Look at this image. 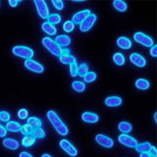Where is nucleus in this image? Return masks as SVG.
<instances>
[{
  "label": "nucleus",
  "mask_w": 157,
  "mask_h": 157,
  "mask_svg": "<svg viewBox=\"0 0 157 157\" xmlns=\"http://www.w3.org/2000/svg\"><path fill=\"white\" fill-rule=\"evenodd\" d=\"M47 116L52 125L59 135L61 136H66L69 133L68 128L54 111H48L47 113Z\"/></svg>",
  "instance_id": "obj_1"
},
{
  "label": "nucleus",
  "mask_w": 157,
  "mask_h": 157,
  "mask_svg": "<svg viewBox=\"0 0 157 157\" xmlns=\"http://www.w3.org/2000/svg\"><path fill=\"white\" fill-rule=\"evenodd\" d=\"M43 45L50 52L57 57H60L62 54V48L50 37H45L42 39Z\"/></svg>",
  "instance_id": "obj_2"
},
{
  "label": "nucleus",
  "mask_w": 157,
  "mask_h": 157,
  "mask_svg": "<svg viewBox=\"0 0 157 157\" xmlns=\"http://www.w3.org/2000/svg\"><path fill=\"white\" fill-rule=\"evenodd\" d=\"M12 52L15 56L26 60L31 59L34 56L33 50L26 46H15L13 48Z\"/></svg>",
  "instance_id": "obj_3"
},
{
  "label": "nucleus",
  "mask_w": 157,
  "mask_h": 157,
  "mask_svg": "<svg viewBox=\"0 0 157 157\" xmlns=\"http://www.w3.org/2000/svg\"><path fill=\"white\" fill-rule=\"evenodd\" d=\"M134 40L137 43L146 47H151L154 44L153 40L150 36L140 32L135 33Z\"/></svg>",
  "instance_id": "obj_4"
},
{
  "label": "nucleus",
  "mask_w": 157,
  "mask_h": 157,
  "mask_svg": "<svg viewBox=\"0 0 157 157\" xmlns=\"http://www.w3.org/2000/svg\"><path fill=\"white\" fill-rule=\"evenodd\" d=\"M34 3L39 15L42 18L46 19L49 16V9L47 6V3L43 0H35Z\"/></svg>",
  "instance_id": "obj_5"
},
{
  "label": "nucleus",
  "mask_w": 157,
  "mask_h": 157,
  "mask_svg": "<svg viewBox=\"0 0 157 157\" xmlns=\"http://www.w3.org/2000/svg\"><path fill=\"white\" fill-rule=\"evenodd\" d=\"M59 145H60V147L62 148V149L65 153H67L69 156L74 157L77 155L78 154L77 150L67 140H65V139L62 140L60 141Z\"/></svg>",
  "instance_id": "obj_6"
},
{
  "label": "nucleus",
  "mask_w": 157,
  "mask_h": 157,
  "mask_svg": "<svg viewBox=\"0 0 157 157\" xmlns=\"http://www.w3.org/2000/svg\"><path fill=\"white\" fill-rule=\"evenodd\" d=\"M24 65L29 71L35 73L41 74L44 71V67L41 63L32 59L26 60L24 62Z\"/></svg>",
  "instance_id": "obj_7"
},
{
  "label": "nucleus",
  "mask_w": 157,
  "mask_h": 157,
  "mask_svg": "<svg viewBox=\"0 0 157 157\" xmlns=\"http://www.w3.org/2000/svg\"><path fill=\"white\" fill-rule=\"evenodd\" d=\"M97 20V16L94 13H90V15L82 23L80 24L79 29L82 32H87L89 31Z\"/></svg>",
  "instance_id": "obj_8"
},
{
  "label": "nucleus",
  "mask_w": 157,
  "mask_h": 157,
  "mask_svg": "<svg viewBox=\"0 0 157 157\" xmlns=\"http://www.w3.org/2000/svg\"><path fill=\"white\" fill-rule=\"evenodd\" d=\"M118 141L122 145L131 148H135L138 141L134 138L126 134H121L118 136Z\"/></svg>",
  "instance_id": "obj_9"
},
{
  "label": "nucleus",
  "mask_w": 157,
  "mask_h": 157,
  "mask_svg": "<svg viewBox=\"0 0 157 157\" xmlns=\"http://www.w3.org/2000/svg\"><path fill=\"white\" fill-rule=\"evenodd\" d=\"M95 139L96 142L102 147L106 148H111L114 145L113 140L102 134L97 135Z\"/></svg>",
  "instance_id": "obj_10"
},
{
  "label": "nucleus",
  "mask_w": 157,
  "mask_h": 157,
  "mask_svg": "<svg viewBox=\"0 0 157 157\" xmlns=\"http://www.w3.org/2000/svg\"><path fill=\"white\" fill-rule=\"evenodd\" d=\"M90 15V11L89 10H84L82 11H80L72 17V21L74 24L80 25L82 23L89 15Z\"/></svg>",
  "instance_id": "obj_11"
},
{
  "label": "nucleus",
  "mask_w": 157,
  "mask_h": 157,
  "mask_svg": "<svg viewBox=\"0 0 157 157\" xmlns=\"http://www.w3.org/2000/svg\"><path fill=\"white\" fill-rule=\"evenodd\" d=\"M129 60L134 65L138 67H145L147 61L141 55L137 53H133L129 56Z\"/></svg>",
  "instance_id": "obj_12"
},
{
  "label": "nucleus",
  "mask_w": 157,
  "mask_h": 157,
  "mask_svg": "<svg viewBox=\"0 0 157 157\" xmlns=\"http://www.w3.org/2000/svg\"><path fill=\"white\" fill-rule=\"evenodd\" d=\"M99 116L97 114L91 112H85L82 114V120L87 123H96L99 121Z\"/></svg>",
  "instance_id": "obj_13"
},
{
  "label": "nucleus",
  "mask_w": 157,
  "mask_h": 157,
  "mask_svg": "<svg viewBox=\"0 0 157 157\" xmlns=\"http://www.w3.org/2000/svg\"><path fill=\"white\" fill-rule=\"evenodd\" d=\"M122 99L118 96H110L105 99V104L108 107H117L122 104Z\"/></svg>",
  "instance_id": "obj_14"
},
{
  "label": "nucleus",
  "mask_w": 157,
  "mask_h": 157,
  "mask_svg": "<svg viewBox=\"0 0 157 157\" xmlns=\"http://www.w3.org/2000/svg\"><path fill=\"white\" fill-rule=\"evenodd\" d=\"M55 42L57 43L58 45L60 47H65L69 46L71 43V38L66 35H61L56 36L55 39Z\"/></svg>",
  "instance_id": "obj_15"
},
{
  "label": "nucleus",
  "mask_w": 157,
  "mask_h": 157,
  "mask_svg": "<svg viewBox=\"0 0 157 157\" xmlns=\"http://www.w3.org/2000/svg\"><path fill=\"white\" fill-rule=\"evenodd\" d=\"M117 45L120 48L124 50H128L132 47V42L126 36H121L117 38Z\"/></svg>",
  "instance_id": "obj_16"
},
{
  "label": "nucleus",
  "mask_w": 157,
  "mask_h": 157,
  "mask_svg": "<svg viewBox=\"0 0 157 157\" xmlns=\"http://www.w3.org/2000/svg\"><path fill=\"white\" fill-rule=\"evenodd\" d=\"M3 145L5 147L11 150H15L19 147L18 141L12 138H5L3 141Z\"/></svg>",
  "instance_id": "obj_17"
},
{
  "label": "nucleus",
  "mask_w": 157,
  "mask_h": 157,
  "mask_svg": "<svg viewBox=\"0 0 157 157\" xmlns=\"http://www.w3.org/2000/svg\"><path fill=\"white\" fill-rule=\"evenodd\" d=\"M42 30L49 35H54L57 33V29L54 25L48 23L47 21L44 22L42 25Z\"/></svg>",
  "instance_id": "obj_18"
},
{
  "label": "nucleus",
  "mask_w": 157,
  "mask_h": 157,
  "mask_svg": "<svg viewBox=\"0 0 157 157\" xmlns=\"http://www.w3.org/2000/svg\"><path fill=\"white\" fill-rule=\"evenodd\" d=\"M21 124L16 121H9L6 124V130L9 131L10 132L13 133H17L20 132L21 129Z\"/></svg>",
  "instance_id": "obj_19"
},
{
  "label": "nucleus",
  "mask_w": 157,
  "mask_h": 157,
  "mask_svg": "<svg viewBox=\"0 0 157 157\" xmlns=\"http://www.w3.org/2000/svg\"><path fill=\"white\" fill-rule=\"evenodd\" d=\"M59 59H60V61L65 65H70L72 63H76L75 57L70 54L61 55L59 57Z\"/></svg>",
  "instance_id": "obj_20"
},
{
  "label": "nucleus",
  "mask_w": 157,
  "mask_h": 157,
  "mask_svg": "<svg viewBox=\"0 0 157 157\" xmlns=\"http://www.w3.org/2000/svg\"><path fill=\"white\" fill-rule=\"evenodd\" d=\"M35 141H36L35 137L32 134V135L25 136L22 139L21 143H22V145L25 147H30L34 145Z\"/></svg>",
  "instance_id": "obj_21"
},
{
  "label": "nucleus",
  "mask_w": 157,
  "mask_h": 157,
  "mask_svg": "<svg viewBox=\"0 0 157 157\" xmlns=\"http://www.w3.org/2000/svg\"><path fill=\"white\" fill-rule=\"evenodd\" d=\"M135 86L140 90H147L150 87V82L145 78H138L135 82Z\"/></svg>",
  "instance_id": "obj_22"
},
{
  "label": "nucleus",
  "mask_w": 157,
  "mask_h": 157,
  "mask_svg": "<svg viewBox=\"0 0 157 157\" xmlns=\"http://www.w3.org/2000/svg\"><path fill=\"white\" fill-rule=\"evenodd\" d=\"M118 129L123 134L129 133L132 131V125L126 121H122L118 124Z\"/></svg>",
  "instance_id": "obj_23"
},
{
  "label": "nucleus",
  "mask_w": 157,
  "mask_h": 157,
  "mask_svg": "<svg viewBox=\"0 0 157 157\" xmlns=\"http://www.w3.org/2000/svg\"><path fill=\"white\" fill-rule=\"evenodd\" d=\"M151 145L149 142H144L140 144H138L135 147V150L138 152L144 153V152H148Z\"/></svg>",
  "instance_id": "obj_24"
},
{
  "label": "nucleus",
  "mask_w": 157,
  "mask_h": 157,
  "mask_svg": "<svg viewBox=\"0 0 157 157\" xmlns=\"http://www.w3.org/2000/svg\"><path fill=\"white\" fill-rule=\"evenodd\" d=\"M113 6L116 10L120 12H124L128 8L127 4L124 2L121 1V0H115V1H114Z\"/></svg>",
  "instance_id": "obj_25"
},
{
  "label": "nucleus",
  "mask_w": 157,
  "mask_h": 157,
  "mask_svg": "<svg viewBox=\"0 0 157 157\" xmlns=\"http://www.w3.org/2000/svg\"><path fill=\"white\" fill-rule=\"evenodd\" d=\"M113 61L114 63L119 66H121L123 65L125 63V58L123 54L120 53V52H117V53L114 54L113 57Z\"/></svg>",
  "instance_id": "obj_26"
},
{
  "label": "nucleus",
  "mask_w": 157,
  "mask_h": 157,
  "mask_svg": "<svg viewBox=\"0 0 157 157\" xmlns=\"http://www.w3.org/2000/svg\"><path fill=\"white\" fill-rule=\"evenodd\" d=\"M27 123L31 125L33 129L41 128L42 125V122L40 119L36 117H30L27 120Z\"/></svg>",
  "instance_id": "obj_27"
},
{
  "label": "nucleus",
  "mask_w": 157,
  "mask_h": 157,
  "mask_svg": "<svg viewBox=\"0 0 157 157\" xmlns=\"http://www.w3.org/2000/svg\"><path fill=\"white\" fill-rule=\"evenodd\" d=\"M72 87L74 90L78 93H82L86 89L85 84L81 81H74L72 84Z\"/></svg>",
  "instance_id": "obj_28"
},
{
  "label": "nucleus",
  "mask_w": 157,
  "mask_h": 157,
  "mask_svg": "<svg viewBox=\"0 0 157 157\" xmlns=\"http://www.w3.org/2000/svg\"><path fill=\"white\" fill-rule=\"evenodd\" d=\"M47 22L51 23L52 25L58 24L61 21V17L58 13H54L52 15H49L47 17Z\"/></svg>",
  "instance_id": "obj_29"
},
{
  "label": "nucleus",
  "mask_w": 157,
  "mask_h": 157,
  "mask_svg": "<svg viewBox=\"0 0 157 157\" xmlns=\"http://www.w3.org/2000/svg\"><path fill=\"white\" fill-rule=\"evenodd\" d=\"M89 72V66L86 63H82L78 66L77 75L80 77H84Z\"/></svg>",
  "instance_id": "obj_30"
},
{
  "label": "nucleus",
  "mask_w": 157,
  "mask_h": 157,
  "mask_svg": "<svg viewBox=\"0 0 157 157\" xmlns=\"http://www.w3.org/2000/svg\"><path fill=\"white\" fill-rule=\"evenodd\" d=\"M33 129H34L33 128V127L27 123L21 126L20 132L22 133L23 135H24L25 136H27V135H32L33 133Z\"/></svg>",
  "instance_id": "obj_31"
},
{
  "label": "nucleus",
  "mask_w": 157,
  "mask_h": 157,
  "mask_svg": "<svg viewBox=\"0 0 157 157\" xmlns=\"http://www.w3.org/2000/svg\"><path fill=\"white\" fill-rule=\"evenodd\" d=\"M97 75L94 72H88L84 76V81L87 83H90L94 81L96 79Z\"/></svg>",
  "instance_id": "obj_32"
},
{
  "label": "nucleus",
  "mask_w": 157,
  "mask_h": 157,
  "mask_svg": "<svg viewBox=\"0 0 157 157\" xmlns=\"http://www.w3.org/2000/svg\"><path fill=\"white\" fill-rule=\"evenodd\" d=\"M32 135L35 137V138L38 139H42L45 136V133L42 128L34 129Z\"/></svg>",
  "instance_id": "obj_33"
},
{
  "label": "nucleus",
  "mask_w": 157,
  "mask_h": 157,
  "mask_svg": "<svg viewBox=\"0 0 157 157\" xmlns=\"http://www.w3.org/2000/svg\"><path fill=\"white\" fill-rule=\"evenodd\" d=\"M75 25L71 21H65L63 25V29L65 32L70 33L74 30Z\"/></svg>",
  "instance_id": "obj_34"
},
{
  "label": "nucleus",
  "mask_w": 157,
  "mask_h": 157,
  "mask_svg": "<svg viewBox=\"0 0 157 157\" xmlns=\"http://www.w3.org/2000/svg\"><path fill=\"white\" fill-rule=\"evenodd\" d=\"M10 119V114L6 111L0 112V121L3 122H8Z\"/></svg>",
  "instance_id": "obj_35"
},
{
  "label": "nucleus",
  "mask_w": 157,
  "mask_h": 157,
  "mask_svg": "<svg viewBox=\"0 0 157 157\" xmlns=\"http://www.w3.org/2000/svg\"><path fill=\"white\" fill-rule=\"evenodd\" d=\"M18 116L21 120H25L27 118V117L29 116V112L27 109H26L25 108L20 109L19 111L18 112Z\"/></svg>",
  "instance_id": "obj_36"
},
{
  "label": "nucleus",
  "mask_w": 157,
  "mask_h": 157,
  "mask_svg": "<svg viewBox=\"0 0 157 157\" xmlns=\"http://www.w3.org/2000/svg\"><path fill=\"white\" fill-rule=\"evenodd\" d=\"M52 4L57 10H62L64 7V5L61 0H52Z\"/></svg>",
  "instance_id": "obj_37"
},
{
  "label": "nucleus",
  "mask_w": 157,
  "mask_h": 157,
  "mask_svg": "<svg viewBox=\"0 0 157 157\" xmlns=\"http://www.w3.org/2000/svg\"><path fill=\"white\" fill-rule=\"evenodd\" d=\"M77 69L78 65L77 63H74L70 65V73L72 77H75L77 75Z\"/></svg>",
  "instance_id": "obj_38"
},
{
  "label": "nucleus",
  "mask_w": 157,
  "mask_h": 157,
  "mask_svg": "<svg viewBox=\"0 0 157 157\" xmlns=\"http://www.w3.org/2000/svg\"><path fill=\"white\" fill-rule=\"evenodd\" d=\"M7 134V130L5 127L0 124V138L6 136Z\"/></svg>",
  "instance_id": "obj_39"
},
{
  "label": "nucleus",
  "mask_w": 157,
  "mask_h": 157,
  "mask_svg": "<svg viewBox=\"0 0 157 157\" xmlns=\"http://www.w3.org/2000/svg\"><path fill=\"white\" fill-rule=\"evenodd\" d=\"M150 53L152 57H156L157 56V45H156L151 47L150 51Z\"/></svg>",
  "instance_id": "obj_40"
},
{
  "label": "nucleus",
  "mask_w": 157,
  "mask_h": 157,
  "mask_svg": "<svg viewBox=\"0 0 157 157\" xmlns=\"http://www.w3.org/2000/svg\"><path fill=\"white\" fill-rule=\"evenodd\" d=\"M148 153H150V155L152 156V157H156L157 156V150L155 147L152 146L151 147Z\"/></svg>",
  "instance_id": "obj_41"
},
{
  "label": "nucleus",
  "mask_w": 157,
  "mask_h": 157,
  "mask_svg": "<svg viewBox=\"0 0 157 157\" xmlns=\"http://www.w3.org/2000/svg\"><path fill=\"white\" fill-rule=\"evenodd\" d=\"M19 2H20V1H18V0H10L9 5L11 7L15 8L18 5Z\"/></svg>",
  "instance_id": "obj_42"
},
{
  "label": "nucleus",
  "mask_w": 157,
  "mask_h": 157,
  "mask_svg": "<svg viewBox=\"0 0 157 157\" xmlns=\"http://www.w3.org/2000/svg\"><path fill=\"white\" fill-rule=\"evenodd\" d=\"M19 157H33L30 153L27 151H22L20 153Z\"/></svg>",
  "instance_id": "obj_43"
},
{
  "label": "nucleus",
  "mask_w": 157,
  "mask_h": 157,
  "mask_svg": "<svg viewBox=\"0 0 157 157\" xmlns=\"http://www.w3.org/2000/svg\"><path fill=\"white\" fill-rule=\"evenodd\" d=\"M140 157H152L148 152H144L141 153L140 155Z\"/></svg>",
  "instance_id": "obj_44"
},
{
  "label": "nucleus",
  "mask_w": 157,
  "mask_h": 157,
  "mask_svg": "<svg viewBox=\"0 0 157 157\" xmlns=\"http://www.w3.org/2000/svg\"><path fill=\"white\" fill-rule=\"evenodd\" d=\"M66 54H70V50L67 48L62 49V55H66Z\"/></svg>",
  "instance_id": "obj_45"
},
{
  "label": "nucleus",
  "mask_w": 157,
  "mask_h": 157,
  "mask_svg": "<svg viewBox=\"0 0 157 157\" xmlns=\"http://www.w3.org/2000/svg\"><path fill=\"white\" fill-rule=\"evenodd\" d=\"M42 157H52L51 155H50L49 154H47V153H45L44 155H42Z\"/></svg>",
  "instance_id": "obj_46"
},
{
  "label": "nucleus",
  "mask_w": 157,
  "mask_h": 157,
  "mask_svg": "<svg viewBox=\"0 0 157 157\" xmlns=\"http://www.w3.org/2000/svg\"><path fill=\"white\" fill-rule=\"evenodd\" d=\"M154 119H155V122L156 123L157 122V113H155L154 114Z\"/></svg>",
  "instance_id": "obj_47"
}]
</instances>
